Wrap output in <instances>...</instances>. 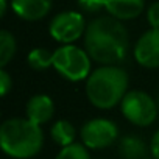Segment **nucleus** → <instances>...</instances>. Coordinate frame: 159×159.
<instances>
[{
  "mask_svg": "<svg viewBox=\"0 0 159 159\" xmlns=\"http://www.w3.org/2000/svg\"><path fill=\"white\" fill-rule=\"evenodd\" d=\"M84 50L102 66H117L128 53L129 38L122 20L112 16H100L88 24Z\"/></svg>",
  "mask_w": 159,
  "mask_h": 159,
  "instance_id": "nucleus-1",
  "label": "nucleus"
},
{
  "mask_svg": "<svg viewBox=\"0 0 159 159\" xmlns=\"http://www.w3.org/2000/svg\"><path fill=\"white\" fill-rule=\"evenodd\" d=\"M44 145L41 125L30 119H8L0 126V147L3 153L14 159L34 157Z\"/></svg>",
  "mask_w": 159,
  "mask_h": 159,
  "instance_id": "nucleus-2",
  "label": "nucleus"
},
{
  "mask_svg": "<svg viewBox=\"0 0 159 159\" xmlns=\"http://www.w3.org/2000/svg\"><path fill=\"white\" fill-rule=\"evenodd\" d=\"M128 92V73L114 64L100 66L86 80V95L98 109L120 105Z\"/></svg>",
  "mask_w": 159,
  "mask_h": 159,
  "instance_id": "nucleus-3",
  "label": "nucleus"
},
{
  "mask_svg": "<svg viewBox=\"0 0 159 159\" xmlns=\"http://www.w3.org/2000/svg\"><path fill=\"white\" fill-rule=\"evenodd\" d=\"M92 58L83 48L73 44H64L53 52V69L66 80L73 83L88 80L92 66Z\"/></svg>",
  "mask_w": 159,
  "mask_h": 159,
  "instance_id": "nucleus-4",
  "label": "nucleus"
},
{
  "mask_svg": "<svg viewBox=\"0 0 159 159\" xmlns=\"http://www.w3.org/2000/svg\"><path fill=\"white\" fill-rule=\"evenodd\" d=\"M120 111L129 123L137 126L151 125L159 114L156 100L143 91H128L120 102Z\"/></svg>",
  "mask_w": 159,
  "mask_h": 159,
  "instance_id": "nucleus-5",
  "label": "nucleus"
},
{
  "mask_svg": "<svg viewBox=\"0 0 159 159\" xmlns=\"http://www.w3.org/2000/svg\"><path fill=\"white\" fill-rule=\"evenodd\" d=\"M86 20L81 13L76 11H62L58 13L48 27V31L52 38L58 42L64 44H73L86 33Z\"/></svg>",
  "mask_w": 159,
  "mask_h": 159,
  "instance_id": "nucleus-6",
  "label": "nucleus"
},
{
  "mask_svg": "<svg viewBox=\"0 0 159 159\" xmlns=\"http://www.w3.org/2000/svg\"><path fill=\"white\" fill-rule=\"evenodd\" d=\"M81 142L89 150H103L111 147L119 137L117 125L109 119H91L88 120L80 131Z\"/></svg>",
  "mask_w": 159,
  "mask_h": 159,
  "instance_id": "nucleus-7",
  "label": "nucleus"
},
{
  "mask_svg": "<svg viewBox=\"0 0 159 159\" xmlns=\"http://www.w3.org/2000/svg\"><path fill=\"white\" fill-rule=\"evenodd\" d=\"M134 58L142 67H159V28H150L137 39L134 45Z\"/></svg>",
  "mask_w": 159,
  "mask_h": 159,
  "instance_id": "nucleus-8",
  "label": "nucleus"
},
{
  "mask_svg": "<svg viewBox=\"0 0 159 159\" xmlns=\"http://www.w3.org/2000/svg\"><path fill=\"white\" fill-rule=\"evenodd\" d=\"M16 16L24 20L34 22L45 17L52 10V0H10Z\"/></svg>",
  "mask_w": 159,
  "mask_h": 159,
  "instance_id": "nucleus-9",
  "label": "nucleus"
},
{
  "mask_svg": "<svg viewBox=\"0 0 159 159\" xmlns=\"http://www.w3.org/2000/svg\"><path fill=\"white\" fill-rule=\"evenodd\" d=\"M25 112H27V119H30L38 125H44L50 122L55 114L53 100L45 94H36L28 100L25 106Z\"/></svg>",
  "mask_w": 159,
  "mask_h": 159,
  "instance_id": "nucleus-10",
  "label": "nucleus"
},
{
  "mask_svg": "<svg viewBox=\"0 0 159 159\" xmlns=\"http://www.w3.org/2000/svg\"><path fill=\"white\" fill-rule=\"evenodd\" d=\"M145 0H106V11L119 20H131L142 14Z\"/></svg>",
  "mask_w": 159,
  "mask_h": 159,
  "instance_id": "nucleus-11",
  "label": "nucleus"
},
{
  "mask_svg": "<svg viewBox=\"0 0 159 159\" xmlns=\"http://www.w3.org/2000/svg\"><path fill=\"white\" fill-rule=\"evenodd\" d=\"M148 147L145 140L136 134H126L119 140V154L122 159H145Z\"/></svg>",
  "mask_w": 159,
  "mask_h": 159,
  "instance_id": "nucleus-12",
  "label": "nucleus"
},
{
  "mask_svg": "<svg viewBox=\"0 0 159 159\" xmlns=\"http://www.w3.org/2000/svg\"><path fill=\"white\" fill-rule=\"evenodd\" d=\"M50 136H52L53 142L62 148V147H67V145L75 142L76 129L72 125V122H69V120H58V122L53 123V126L50 129Z\"/></svg>",
  "mask_w": 159,
  "mask_h": 159,
  "instance_id": "nucleus-13",
  "label": "nucleus"
},
{
  "mask_svg": "<svg viewBox=\"0 0 159 159\" xmlns=\"http://www.w3.org/2000/svg\"><path fill=\"white\" fill-rule=\"evenodd\" d=\"M14 55H16V39L10 31L2 30L0 31V67L5 69L8 62L14 58Z\"/></svg>",
  "mask_w": 159,
  "mask_h": 159,
  "instance_id": "nucleus-14",
  "label": "nucleus"
},
{
  "mask_svg": "<svg viewBox=\"0 0 159 159\" xmlns=\"http://www.w3.org/2000/svg\"><path fill=\"white\" fill-rule=\"evenodd\" d=\"M28 66L34 70H45L53 67V53L44 47H36L28 53Z\"/></svg>",
  "mask_w": 159,
  "mask_h": 159,
  "instance_id": "nucleus-15",
  "label": "nucleus"
},
{
  "mask_svg": "<svg viewBox=\"0 0 159 159\" xmlns=\"http://www.w3.org/2000/svg\"><path fill=\"white\" fill-rule=\"evenodd\" d=\"M55 159H91L89 148L84 143H70L67 147H62Z\"/></svg>",
  "mask_w": 159,
  "mask_h": 159,
  "instance_id": "nucleus-16",
  "label": "nucleus"
},
{
  "mask_svg": "<svg viewBox=\"0 0 159 159\" xmlns=\"http://www.w3.org/2000/svg\"><path fill=\"white\" fill-rule=\"evenodd\" d=\"M78 7L88 14H97L100 10L106 8V0H78Z\"/></svg>",
  "mask_w": 159,
  "mask_h": 159,
  "instance_id": "nucleus-17",
  "label": "nucleus"
},
{
  "mask_svg": "<svg viewBox=\"0 0 159 159\" xmlns=\"http://www.w3.org/2000/svg\"><path fill=\"white\" fill-rule=\"evenodd\" d=\"M13 88V78L11 75L2 67L0 69V95L5 97Z\"/></svg>",
  "mask_w": 159,
  "mask_h": 159,
  "instance_id": "nucleus-18",
  "label": "nucleus"
},
{
  "mask_svg": "<svg viewBox=\"0 0 159 159\" xmlns=\"http://www.w3.org/2000/svg\"><path fill=\"white\" fill-rule=\"evenodd\" d=\"M147 20L151 28H159V2H154L147 10Z\"/></svg>",
  "mask_w": 159,
  "mask_h": 159,
  "instance_id": "nucleus-19",
  "label": "nucleus"
},
{
  "mask_svg": "<svg viewBox=\"0 0 159 159\" xmlns=\"http://www.w3.org/2000/svg\"><path fill=\"white\" fill-rule=\"evenodd\" d=\"M150 151H151V156L154 159H159V129L153 134L151 137V142H150Z\"/></svg>",
  "mask_w": 159,
  "mask_h": 159,
  "instance_id": "nucleus-20",
  "label": "nucleus"
},
{
  "mask_svg": "<svg viewBox=\"0 0 159 159\" xmlns=\"http://www.w3.org/2000/svg\"><path fill=\"white\" fill-rule=\"evenodd\" d=\"M7 2L8 0H0V16L7 14Z\"/></svg>",
  "mask_w": 159,
  "mask_h": 159,
  "instance_id": "nucleus-21",
  "label": "nucleus"
},
{
  "mask_svg": "<svg viewBox=\"0 0 159 159\" xmlns=\"http://www.w3.org/2000/svg\"><path fill=\"white\" fill-rule=\"evenodd\" d=\"M156 103H157V111H159V95H157V98H156Z\"/></svg>",
  "mask_w": 159,
  "mask_h": 159,
  "instance_id": "nucleus-22",
  "label": "nucleus"
},
{
  "mask_svg": "<svg viewBox=\"0 0 159 159\" xmlns=\"http://www.w3.org/2000/svg\"><path fill=\"white\" fill-rule=\"evenodd\" d=\"M145 159H154V157H145Z\"/></svg>",
  "mask_w": 159,
  "mask_h": 159,
  "instance_id": "nucleus-23",
  "label": "nucleus"
}]
</instances>
